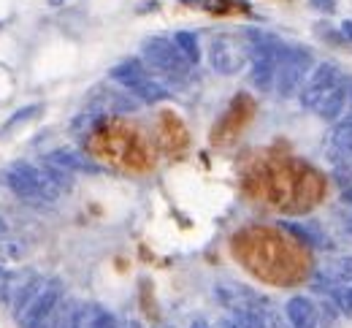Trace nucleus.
<instances>
[{"mask_svg": "<svg viewBox=\"0 0 352 328\" xmlns=\"http://www.w3.org/2000/svg\"><path fill=\"white\" fill-rule=\"evenodd\" d=\"M63 304V282L57 277H38L28 272L22 287L14 296V318L19 328H44Z\"/></svg>", "mask_w": 352, "mask_h": 328, "instance_id": "7ed1b4c3", "label": "nucleus"}, {"mask_svg": "<svg viewBox=\"0 0 352 328\" xmlns=\"http://www.w3.org/2000/svg\"><path fill=\"white\" fill-rule=\"evenodd\" d=\"M6 234H8V223L0 217V239H6Z\"/></svg>", "mask_w": 352, "mask_h": 328, "instance_id": "a878e982", "label": "nucleus"}, {"mask_svg": "<svg viewBox=\"0 0 352 328\" xmlns=\"http://www.w3.org/2000/svg\"><path fill=\"white\" fill-rule=\"evenodd\" d=\"M174 44L179 47V52L190 60V65H195L201 60V47H198V36L195 33H187V30H179L174 36Z\"/></svg>", "mask_w": 352, "mask_h": 328, "instance_id": "a211bd4d", "label": "nucleus"}, {"mask_svg": "<svg viewBox=\"0 0 352 328\" xmlns=\"http://www.w3.org/2000/svg\"><path fill=\"white\" fill-rule=\"evenodd\" d=\"M309 6L314 11H322V14H333L336 11V0H309Z\"/></svg>", "mask_w": 352, "mask_h": 328, "instance_id": "5701e85b", "label": "nucleus"}, {"mask_svg": "<svg viewBox=\"0 0 352 328\" xmlns=\"http://www.w3.org/2000/svg\"><path fill=\"white\" fill-rule=\"evenodd\" d=\"M314 30H317V36L325 39L328 44H344L342 30H336V28H331V25H314Z\"/></svg>", "mask_w": 352, "mask_h": 328, "instance_id": "4be33fe9", "label": "nucleus"}, {"mask_svg": "<svg viewBox=\"0 0 352 328\" xmlns=\"http://www.w3.org/2000/svg\"><path fill=\"white\" fill-rule=\"evenodd\" d=\"M311 287L317 293H322V296L336 290V287H352V255L333 258L322 269H317V274L311 280Z\"/></svg>", "mask_w": 352, "mask_h": 328, "instance_id": "9b49d317", "label": "nucleus"}, {"mask_svg": "<svg viewBox=\"0 0 352 328\" xmlns=\"http://www.w3.org/2000/svg\"><path fill=\"white\" fill-rule=\"evenodd\" d=\"M285 318L290 328H320V309L309 296H293L285 304Z\"/></svg>", "mask_w": 352, "mask_h": 328, "instance_id": "ddd939ff", "label": "nucleus"}, {"mask_svg": "<svg viewBox=\"0 0 352 328\" xmlns=\"http://www.w3.org/2000/svg\"><path fill=\"white\" fill-rule=\"evenodd\" d=\"M350 90H352V79L350 76H344L331 93L314 106V114L322 117V120H328V122L342 120L344 111H347V106H350Z\"/></svg>", "mask_w": 352, "mask_h": 328, "instance_id": "f8f14e48", "label": "nucleus"}, {"mask_svg": "<svg viewBox=\"0 0 352 328\" xmlns=\"http://www.w3.org/2000/svg\"><path fill=\"white\" fill-rule=\"evenodd\" d=\"M333 182L342 190L352 188V163H342V166H333Z\"/></svg>", "mask_w": 352, "mask_h": 328, "instance_id": "412c9836", "label": "nucleus"}, {"mask_svg": "<svg viewBox=\"0 0 352 328\" xmlns=\"http://www.w3.org/2000/svg\"><path fill=\"white\" fill-rule=\"evenodd\" d=\"M311 68H314V57L307 47H287L285 57L279 60V68H276V85H274L276 95L290 98L298 93V87L304 85Z\"/></svg>", "mask_w": 352, "mask_h": 328, "instance_id": "0eeeda50", "label": "nucleus"}, {"mask_svg": "<svg viewBox=\"0 0 352 328\" xmlns=\"http://www.w3.org/2000/svg\"><path fill=\"white\" fill-rule=\"evenodd\" d=\"M44 160L49 163H54V166H60V168H65L68 174H74V171H82V174H98L100 168L95 166V163H89L85 155H79L76 149H54V152H49Z\"/></svg>", "mask_w": 352, "mask_h": 328, "instance_id": "2eb2a0df", "label": "nucleus"}, {"mask_svg": "<svg viewBox=\"0 0 352 328\" xmlns=\"http://www.w3.org/2000/svg\"><path fill=\"white\" fill-rule=\"evenodd\" d=\"M65 3H71V0H49V6H54V8L57 6H65Z\"/></svg>", "mask_w": 352, "mask_h": 328, "instance_id": "cd10ccee", "label": "nucleus"}, {"mask_svg": "<svg viewBox=\"0 0 352 328\" xmlns=\"http://www.w3.org/2000/svg\"><path fill=\"white\" fill-rule=\"evenodd\" d=\"M74 328H120V323L100 304H79Z\"/></svg>", "mask_w": 352, "mask_h": 328, "instance_id": "4468645a", "label": "nucleus"}, {"mask_svg": "<svg viewBox=\"0 0 352 328\" xmlns=\"http://www.w3.org/2000/svg\"><path fill=\"white\" fill-rule=\"evenodd\" d=\"M339 30H342V36H344V41H347V44H352V19H344Z\"/></svg>", "mask_w": 352, "mask_h": 328, "instance_id": "393cba45", "label": "nucleus"}, {"mask_svg": "<svg viewBox=\"0 0 352 328\" xmlns=\"http://www.w3.org/2000/svg\"><path fill=\"white\" fill-rule=\"evenodd\" d=\"M111 79H114L117 85H122L125 90H131L133 95H138L141 100H146V103H157V100L168 98V90H166L160 82H155V79L146 74V68H144L138 60H133V57L117 63V65L111 68Z\"/></svg>", "mask_w": 352, "mask_h": 328, "instance_id": "423d86ee", "label": "nucleus"}, {"mask_svg": "<svg viewBox=\"0 0 352 328\" xmlns=\"http://www.w3.org/2000/svg\"><path fill=\"white\" fill-rule=\"evenodd\" d=\"M179 3H204V0H179Z\"/></svg>", "mask_w": 352, "mask_h": 328, "instance_id": "c85d7f7f", "label": "nucleus"}, {"mask_svg": "<svg viewBox=\"0 0 352 328\" xmlns=\"http://www.w3.org/2000/svg\"><path fill=\"white\" fill-rule=\"evenodd\" d=\"M190 328H212V326H209L206 320H192V326H190Z\"/></svg>", "mask_w": 352, "mask_h": 328, "instance_id": "bb28decb", "label": "nucleus"}, {"mask_svg": "<svg viewBox=\"0 0 352 328\" xmlns=\"http://www.w3.org/2000/svg\"><path fill=\"white\" fill-rule=\"evenodd\" d=\"M344 76H347V74H344L336 63H320V65H314V71H311L309 82L304 85V90L298 93L301 106L309 109V111H314V106H317L325 95L331 93V90H333Z\"/></svg>", "mask_w": 352, "mask_h": 328, "instance_id": "9d476101", "label": "nucleus"}, {"mask_svg": "<svg viewBox=\"0 0 352 328\" xmlns=\"http://www.w3.org/2000/svg\"><path fill=\"white\" fill-rule=\"evenodd\" d=\"M25 244L22 241H16V239H0V266H6V263H16V261H22L25 258Z\"/></svg>", "mask_w": 352, "mask_h": 328, "instance_id": "aec40b11", "label": "nucleus"}, {"mask_svg": "<svg viewBox=\"0 0 352 328\" xmlns=\"http://www.w3.org/2000/svg\"><path fill=\"white\" fill-rule=\"evenodd\" d=\"M214 296L230 315L247 320L252 328L263 326L265 315L274 309L265 296H261L258 290H252L247 285H239V282H217Z\"/></svg>", "mask_w": 352, "mask_h": 328, "instance_id": "39448f33", "label": "nucleus"}, {"mask_svg": "<svg viewBox=\"0 0 352 328\" xmlns=\"http://www.w3.org/2000/svg\"><path fill=\"white\" fill-rule=\"evenodd\" d=\"M141 52H144L146 63H149L155 71L166 74L168 79H176V82H184V79H187V74H190V60L179 52V47H176L174 41H166V39H146V41L141 44Z\"/></svg>", "mask_w": 352, "mask_h": 328, "instance_id": "6e6552de", "label": "nucleus"}, {"mask_svg": "<svg viewBox=\"0 0 352 328\" xmlns=\"http://www.w3.org/2000/svg\"><path fill=\"white\" fill-rule=\"evenodd\" d=\"M25 274H28V272L14 274V272H8V269L0 266V304H8V307L14 304V296H16V290L22 287Z\"/></svg>", "mask_w": 352, "mask_h": 328, "instance_id": "f3484780", "label": "nucleus"}, {"mask_svg": "<svg viewBox=\"0 0 352 328\" xmlns=\"http://www.w3.org/2000/svg\"><path fill=\"white\" fill-rule=\"evenodd\" d=\"M220 328H252L247 320H241V318H236V315H230V318H222L220 320Z\"/></svg>", "mask_w": 352, "mask_h": 328, "instance_id": "b1692460", "label": "nucleus"}, {"mask_svg": "<svg viewBox=\"0 0 352 328\" xmlns=\"http://www.w3.org/2000/svg\"><path fill=\"white\" fill-rule=\"evenodd\" d=\"M76 309H79V304H76V301H63V304L57 307V312L49 318V323H46L44 328H74Z\"/></svg>", "mask_w": 352, "mask_h": 328, "instance_id": "6ab92c4d", "label": "nucleus"}, {"mask_svg": "<svg viewBox=\"0 0 352 328\" xmlns=\"http://www.w3.org/2000/svg\"><path fill=\"white\" fill-rule=\"evenodd\" d=\"M265 188H268V201L290 215L309 212L325 195L322 177L301 160H287L274 166L265 177Z\"/></svg>", "mask_w": 352, "mask_h": 328, "instance_id": "f03ea898", "label": "nucleus"}, {"mask_svg": "<svg viewBox=\"0 0 352 328\" xmlns=\"http://www.w3.org/2000/svg\"><path fill=\"white\" fill-rule=\"evenodd\" d=\"M41 111H44L41 103H30V106H25V109H16V111L3 122V128H0V139H8L14 131H19L25 122H30L33 117H38Z\"/></svg>", "mask_w": 352, "mask_h": 328, "instance_id": "dca6fc26", "label": "nucleus"}, {"mask_svg": "<svg viewBox=\"0 0 352 328\" xmlns=\"http://www.w3.org/2000/svg\"><path fill=\"white\" fill-rule=\"evenodd\" d=\"M250 60V52L241 36H214L209 41V65L222 74V76H233L239 74Z\"/></svg>", "mask_w": 352, "mask_h": 328, "instance_id": "1a4fd4ad", "label": "nucleus"}, {"mask_svg": "<svg viewBox=\"0 0 352 328\" xmlns=\"http://www.w3.org/2000/svg\"><path fill=\"white\" fill-rule=\"evenodd\" d=\"M239 255L258 277L274 285H298L309 274V255L296 239H279L271 228H258L239 236Z\"/></svg>", "mask_w": 352, "mask_h": 328, "instance_id": "f257e3e1", "label": "nucleus"}, {"mask_svg": "<svg viewBox=\"0 0 352 328\" xmlns=\"http://www.w3.org/2000/svg\"><path fill=\"white\" fill-rule=\"evenodd\" d=\"M0 177H3V185L16 198H22L25 204H33V206H49L63 195V190L52 182V177L41 166H33L25 160L11 163Z\"/></svg>", "mask_w": 352, "mask_h": 328, "instance_id": "20e7f679", "label": "nucleus"}]
</instances>
